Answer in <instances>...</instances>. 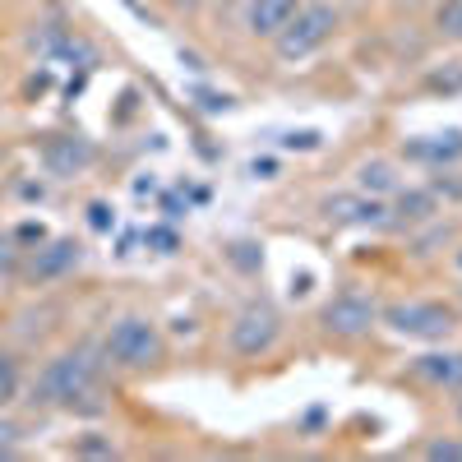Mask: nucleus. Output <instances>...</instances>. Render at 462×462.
Returning <instances> with one entry per match:
<instances>
[{
  "label": "nucleus",
  "mask_w": 462,
  "mask_h": 462,
  "mask_svg": "<svg viewBox=\"0 0 462 462\" xmlns=\"http://www.w3.org/2000/svg\"><path fill=\"white\" fill-rule=\"evenodd\" d=\"M93 383H97V361L88 352H65L37 379V402H79L93 393Z\"/></svg>",
  "instance_id": "nucleus-1"
},
{
  "label": "nucleus",
  "mask_w": 462,
  "mask_h": 462,
  "mask_svg": "<svg viewBox=\"0 0 462 462\" xmlns=\"http://www.w3.org/2000/svg\"><path fill=\"white\" fill-rule=\"evenodd\" d=\"M333 28H337L333 5H305V10H296L287 19V28L278 32V56L282 60H300V56L319 51L328 37H333Z\"/></svg>",
  "instance_id": "nucleus-2"
},
{
  "label": "nucleus",
  "mask_w": 462,
  "mask_h": 462,
  "mask_svg": "<svg viewBox=\"0 0 462 462\" xmlns=\"http://www.w3.org/2000/svg\"><path fill=\"white\" fill-rule=\"evenodd\" d=\"M106 356L116 365H130V370L152 365L162 356V337H158V328H152L148 319H121L111 328V337H106Z\"/></svg>",
  "instance_id": "nucleus-3"
},
{
  "label": "nucleus",
  "mask_w": 462,
  "mask_h": 462,
  "mask_svg": "<svg viewBox=\"0 0 462 462\" xmlns=\"http://www.w3.org/2000/svg\"><path fill=\"white\" fill-rule=\"evenodd\" d=\"M383 319H389L393 333H407V337H448L453 333V310H448V305H435V300L389 305Z\"/></svg>",
  "instance_id": "nucleus-4"
},
{
  "label": "nucleus",
  "mask_w": 462,
  "mask_h": 462,
  "mask_svg": "<svg viewBox=\"0 0 462 462\" xmlns=\"http://www.w3.org/2000/svg\"><path fill=\"white\" fill-rule=\"evenodd\" d=\"M278 333H282V324H278L273 305H250V310H241V319L231 324V346H236L241 356H259L278 342Z\"/></svg>",
  "instance_id": "nucleus-5"
},
{
  "label": "nucleus",
  "mask_w": 462,
  "mask_h": 462,
  "mask_svg": "<svg viewBox=\"0 0 462 462\" xmlns=\"http://www.w3.org/2000/svg\"><path fill=\"white\" fill-rule=\"evenodd\" d=\"M374 319H379L374 300H365L356 291H342L337 300H328V310H324V328L337 333V337H361Z\"/></svg>",
  "instance_id": "nucleus-6"
},
{
  "label": "nucleus",
  "mask_w": 462,
  "mask_h": 462,
  "mask_svg": "<svg viewBox=\"0 0 462 462\" xmlns=\"http://www.w3.org/2000/svg\"><path fill=\"white\" fill-rule=\"evenodd\" d=\"M411 370L435 389H462V352H426L411 361Z\"/></svg>",
  "instance_id": "nucleus-7"
},
{
  "label": "nucleus",
  "mask_w": 462,
  "mask_h": 462,
  "mask_svg": "<svg viewBox=\"0 0 462 462\" xmlns=\"http://www.w3.org/2000/svg\"><path fill=\"white\" fill-rule=\"evenodd\" d=\"M296 10H300V0H250L245 23H250L254 37H278Z\"/></svg>",
  "instance_id": "nucleus-8"
},
{
  "label": "nucleus",
  "mask_w": 462,
  "mask_h": 462,
  "mask_svg": "<svg viewBox=\"0 0 462 462\" xmlns=\"http://www.w3.org/2000/svg\"><path fill=\"white\" fill-rule=\"evenodd\" d=\"M74 263H79V245H74V241H51L47 250L32 254L28 278H32V282H47V278H60L65 268H74Z\"/></svg>",
  "instance_id": "nucleus-9"
},
{
  "label": "nucleus",
  "mask_w": 462,
  "mask_h": 462,
  "mask_svg": "<svg viewBox=\"0 0 462 462\" xmlns=\"http://www.w3.org/2000/svg\"><path fill=\"white\" fill-rule=\"evenodd\" d=\"M407 152H411V158H420V162H448V158H462V130H448V134H435V139H416Z\"/></svg>",
  "instance_id": "nucleus-10"
},
{
  "label": "nucleus",
  "mask_w": 462,
  "mask_h": 462,
  "mask_svg": "<svg viewBox=\"0 0 462 462\" xmlns=\"http://www.w3.org/2000/svg\"><path fill=\"white\" fill-rule=\"evenodd\" d=\"M328 213L342 217V222H379V217H383V208H379L374 199H370V204H365V199H328Z\"/></svg>",
  "instance_id": "nucleus-11"
},
{
  "label": "nucleus",
  "mask_w": 462,
  "mask_h": 462,
  "mask_svg": "<svg viewBox=\"0 0 462 462\" xmlns=\"http://www.w3.org/2000/svg\"><path fill=\"white\" fill-rule=\"evenodd\" d=\"M439 32L453 37V42H462V0H444L439 5Z\"/></svg>",
  "instance_id": "nucleus-12"
},
{
  "label": "nucleus",
  "mask_w": 462,
  "mask_h": 462,
  "mask_svg": "<svg viewBox=\"0 0 462 462\" xmlns=\"http://www.w3.org/2000/svg\"><path fill=\"white\" fill-rule=\"evenodd\" d=\"M47 158H51V167H84V162L93 158V152H88L84 143H65V148L56 143V148L47 152Z\"/></svg>",
  "instance_id": "nucleus-13"
},
{
  "label": "nucleus",
  "mask_w": 462,
  "mask_h": 462,
  "mask_svg": "<svg viewBox=\"0 0 462 462\" xmlns=\"http://www.w3.org/2000/svg\"><path fill=\"white\" fill-rule=\"evenodd\" d=\"M361 189H379V195H383V189H393V171L383 162H365L361 167Z\"/></svg>",
  "instance_id": "nucleus-14"
},
{
  "label": "nucleus",
  "mask_w": 462,
  "mask_h": 462,
  "mask_svg": "<svg viewBox=\"0 0 462 462\" xmlns=\"http://www.w3.org/2000/svg\"><path fill=\"white\" fill-rule=\"evenodd\" d=\"M14 393H19V370L10 356H0V402H10Z\"/></svg>",
  "instance_id": "nucleus-15"
},
{
  "label": "nucleus",
  "mask_w": 462,
  "mask_h": 462,
  "mask_svg": "<svg viewBox=\"0 0 462 462\" xmlns=\"http://www.w3.org/2000/svg\"><path fill=\"white\" fill-rule=\"evenodd\" d=\"M143 245H152L158 254H171V250H176V231H167V226H148V231H143Z\"/></svg>",
  "instance_id": "nucleus-16"
},
{
  "label": "nucleus",
  "mask_w": 462,
  "mask_h": 462,
  "mask_svg": "<svg viewBox=\"0 0 462 462\" xmlns=\"http://www.w3.org/2000/svg\"><path fill=\"white\" fill-rule=\"evenodd\" d=\"M426 453H430V457H462V444H453V439H439V444H430Z\"/></svg>",
  "instance_id": "nucleus-17"
},
{
  "label": "nucleus",
  "mask_w": 462,
  "mask_h": 462,
  "mask_svg": "<svg viewBox=\"0 0 462 462\" xmlns=\"http://www.w3.org/2000/svg\"><path fill=\"white\" fill-rule=\"evenodd\" d=\"M88 213H93V217H88V222H93V226H97V231H106V226H111V213H106V204H93V208H88Z\"/></svg>",
  "instance_id": "nucleus-18"
},
{
  "label": "nucleus",
  "mask_w": 462,
  "mask_h": 462,
  "mask_svg": "<svg viewBox=\"0 0 462 462\" xmlns=\"http://www.w3.org/2000/svg\"><path fill=\"white\" fill-rule=\"evenodd\" d=\"M10 439H14V430L5 426V420H0V453H10Z\"/></svg>",
  "instance_id": "nucleus-19"
},
{
  "label": "nucleus",
  "mask_w": 462,
  "mask_h": 462,
  "mask_svg": "<svg viewBox=\"0 0 462 462\" xmlns=\"http://www.w3.org/2000/svg\"><path fill=\"white\" fill-rule=\"evenodd\" d=\"M457 416H462V407H457Z\"/></svg>",
  "instance_id": "nucleus-20"
}]
</instances>
